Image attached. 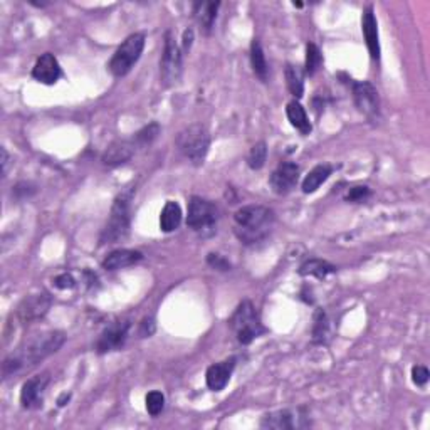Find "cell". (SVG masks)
<instances>
[{"label":"cell","mask_w":430,"mask_h":430,"mask_svg":"<svg viewBox=\"0 0 430 430\" xmlns=\"http://www.w3.org/2000/svg\"><path fill=\"white\" fill-rule=\"evenodd\" d=\"M66 341V334L63 331H46L37 334L20 345L14 353H11L2 363V375L8 378L15 375L20 370L32 368L59 350Z\"/></svg>","instance_id":"1"},{"label":"cell","mask_w":430,"mask_h":430,"mask_svg":"<svg viewBox=\"0 0 430 430\" xmlns=\"http://www.w3.org/2000/svg\"><path fill=\"white\" fill-rule=\"evenodd\" d=\"M274 212L264 205H246L234 214V232L246 246L262 242L274 227Z\"/></svg>","instance_id":"2"},{"label":"cell","mask_w":430,"mask_h":430,"mask_svg":"<svg viewBox=\"0 0 430 430\" xmlns=\"http://www.w3.org/2000/svg\"><path fill=\"white\" fill-rule=\"evenodd\" d=\"M131 197H133V188L119 193V195L115 199V204L110 212V219H107L105 229L101 232L100 246H106V244H118L128 237L131 226V209H130Z\"/></svg>","instance_id":"3"},{"label":"cell","mask_w":430,"mask_h":430,"mask_svg":"<svg viewBox=\"0 0 430 430\" xmlns=\"http://www.w3.org/2000/svg\"><path fill=\"white\" fill-rule=\"evenodd\" d=\"M177 146L180 153H182L192 165H204L205 157H207L210 148V133L204 124L193 123L178 133Z\"/></svg>","instance_id":"4"},{"label":"cell","mask_w":430,"mask_h":430,"mask_svg":"<svg viewBox=\"0 0 430 430\" xmlns=\"http://www.w3.org/2000/svg\"><path fill=\"white\" fill-rule=\"evenodd\" d=\"M230 328L240 345H251L256 338L266 333L256 306L251 301H242L230 318Z\"/></svg>","instance_id":"5"},{"label":"cell","mask_w":430,"mask_h":430,"mask_svg":"<svg viewBox=\"0 0 430 430\" xmlns=\"http://www.w3.org/2000/svg\"><path fill=\"white\" fill-rule=\"evenodd\" d=\"M145 47V36L136 32L128 36L123 41V44L115 51L113 58H111L107 70L115 77H123L133 70L136 63H138L141 53Z\"/></svg>","instance_id":"6"},{"label":"cell","mask_w":430,"mask_h":430,"mask_svg":"<svg viewBox=\"0 0 430 430\" xmlns=\"http://www.w3.org/2000/svg\"><path fill=\"white\" fill-rule=\"evenodd\" d=\"M182 51L175 41V36L171 31L165 34V46H163V54L160 59V83L165 88H171L182 77Z\"/></svg>","instance_id":"7"},{"label":"cell","mask_w":430,"mask_h":430,"mask_svg":"<svg viewBox=\"0 0 430 430\" xmlns=\"http://www.w3.org/2000/svg\"><path fill=\"white\" fill-rule=\"evenodd\" d=\"M219 221V209L210 200L202 197H192L188 202L187 226L195 232H204L212 229Z\"/></svg>","instance_id":"8"},{"label":"cell","mask_w":430,"mask_h":430,"mask_svg":"<svg viewBox=\"0 0 430 430\" xmlns=\"http://www.w3.org/2000/svg\"><path fill=\"white\" fill-rule=\"evenodd\" d=\"M353 91L355 106L363 116L368 119H375L380 115V96H378L377 88L368 81H358L351 86Z\"/></svg>","instance_id":"9"},{"label":"cell","mask_w":430,"mask_h":430,"mask_svg":"<svg viewBox=\"0 0 430 430\" xmlns=\"http://www.w3.org/2000/svg\"><path fill=\"white\" fill-rule=\"evenodd\" d=\"M299 174L301 169L298 163L294 162L279 163L278 169L274 170L269 177L271 188H273V192L278 193V195H287V193L294 190L296 185H298Z\"/></svg>","instance_id":"10"},{"label":"cell","mask_w":430,"mask_h":430,"mask_svg":"<svg viewBox=\"0 0 430 430\" xmlns=\"http://www.w3.org/2000/svg\"><path fill=\"white\" fill-rule=\"evenodd\" d=\"M301 410H285L273 412L262 417L261 427L273 429V430H291V429H304L309 425V419L306 415H299Z\"/></svg>","instance_id":"11"},{"label":"cell","mask_w":430,"mask_h":430,"mask_svg":"<svg viewBox=\"0 0 430 430\" xmlns=\"http://www.w3.org/2000/svg\"><path fill=\"white\" fill-rule=\"evenodd\" d=\"M131 322L123 320V321H115L113 325H110L107 328L103 331L100 339L96 343V351L100 355L110 353V351L119 350L126 341L128 333H130Z\"/></svg>","instance_id":"12"},{"label":"cell","mask_w":430,"mask_h":430,"mask_svg":"<svg viewBox=\"0 0 430 430\" xmlns=\"http://www.w3.org/2000/svg\"><path fill=\"white\" fill-rule=\"evenodd\" d=\"M49 308H51L49 294H46V292H42V294H32L20 303L19 309H17V315H19V320L22 321L24 325H29V322L44 318L46 313L49 311Z\"/></svg>","instance_id":"13"},{"label":"cell","mask_w":430,"mask_h":430,"mask_svg":"<svg viewBox=\"0 0 430 430\" xmlns=\"http://www.w3.org/2000/svg\"><path fill=\"white\" fill-rule=\"evenodd\" d=\"M49 385V373L29 378L20 390V403L24 408H37L42 405L44 392Z\"/></svg>","instance_id":"14"},{"label":"cell","mask_w":430,"mask_h":430,"mask_svg":"<svg viewBox=\"0 0 430 430\" xmlns=\"http://www.w3.org/2000/svg\"><path fill=\"white\" fill-rule=\"evenodd\" d=\"M138 152L135 141L131 140H116L106 148V152L103 153V165L107 169H115V167L123 165L128 160H131V157Z\"/></svg>","instance_id":"15"},{"label":"cell","mask_w":430,"mask_h":430,"mask_svg":"<svg viewBox=\"0 0 430 430\" xmlns=\"http://www.w3.org/2000/svg\"><path fill=\"white\" fill-rule=\"evenodd\" d=\"M61 76V66L51 53L42 54L32 67V77L42 84H56Z\"/></svg>","instance_id":"16"},{"label":"cell","mask_w":430,"mask_h":430,"mask_svg":"<svg viewBox=\"0 0 430 430\" xmlns=\"http://www.w3.org/2000/svg\"><path fill=\"white\" fill-rule=\"evenodd\" d=\"M234 368L235 358H229L221 361V363L210 365L207 373H205V382H207L209 389L214 390V392H221V390L226 389V385L230 382Z\"/></svg>","instance_id":"17"},{"label":"cell","mask_w":430,"mask_h":430,"mask_svg":"<svg viewBox=\"0 0 430 430\" xmlns=\"http://www.w3.org/2000/svg\"><path fill=\"white\" fill-rule=\"evenodd\" d=\"M361 29H363L365 42H367L370 58L373 61L380 59V41H378V22L373 7L368 6L363 12V19H361Z\"/></svg>","instance_id":"18"},{"label":"cell","mask_w":430,"mask_h":430,"mask_svg":"<svg viewBox=\"0 0 430 430\" xmlns=\"http://www.w3.org/2000/svg\"><path fill=\"white\" fill-rule=\"evenodd\" d=\"M143 259V254L140 251H133V249H118V251L110 252L103 261V268L106 271H118L130 268Z\"/></svg>","instance_id":"19"},{"label":"cell","mask_w":430,"mask_h":430,"mask_svg":"<svg viewBox=\"0 0 430 430\" xmlns=\"http://www.w3.org/2000/svg\"><path fill=\"white\" fill-rule=\"evenodd\" d=\"M219 7L221 2H195L193 4V14H195L197 22L205 34H210L214 27L215 19H217Z\"/></svg>","instance_id":"20"},{"label":"cell","mask_w":430,"mask_h":430,"mask_svg":"<svg viewBox=\"0 0 430 430\" xmlns=\"http://www.w3.org/2000/svg\"><path fill=\"white\" fill-rule=\"evenodd\" d=\"M286 115H287V119H289V123L301 133V135H309V133H311L313 130L311 122H309L306 110L301 106L299 101H296V100L291 101L286 107Z\"/></svg>","instance_id":"21"},{"label":"cell","mask_w":430,"mask_h":430,"mask_svg":"<svg viewBox=\"0 0 430 430\" xmlns=\"http://www.w3.org/2000/svg\"><path fill=\"white\" fill-rule=\"evenodd\" d=\"M331 174H333V167L328 165V163L316 165L303 180V187L301 188H303L304 193H315L330 178Z\"/></svg>","instance_id":"22"},{"label":"cell","mask_w":430,"mask_h":430,"mask_svg":"<svg viewBox=\"0 0 430 430\" xmlns=\"http://www.w3.org/2000/svg\"><path fill=\"white\" fill-rule=\"evenodd\" d=\"M180 223H182V209L177 202L169 200L160 214V229L169 234V232L177 230Z\"/></svg>","instance_id":"23"},{"label":"cell","mask_w":430,"mask_h":430,"mask_svg":"<svg viewBox=\"0 0 430 430\" xmlns=\"http://www.w3.org/2000/svg\"><path fill=\"white\" fill-rule=\"evenodd\" d=\"M251 66H252L254 74L259 77L262 83H268L269 67H268V61H266V56H264V51H262L259 39H254L251 44Z\"/></svg>","instance_id":"24"},{"label":"cell","mask_w":430,"mask_h":430,"mask_svg":"<svg viewBox=\"0 0 430 430\" xmlns=\"http://www.w3.org/2000/svg\"><path fill=\"white\" fill-rule=\"evenodd\" d=\"M337 273V266L330 264L328 261L322 259H309L306 262H303L299 268L301 276H313L318 279H325L330 274Z\"/></svg>","instance_id":"25"},{"label":"cell","mask_w":430,"mask_h":430,"mask_svg":"<svg viewBox=\"0 0 430 430\" xmlns=\"http://www.w3.org/2000/svg\"><path fill=\"white\" fill-rule=\"evenodd\" d=\"M286 84L292 96L299 100L304 93V71L298 66L287 64L286 66Z\"/></svg>","instance_id":"26"},{"label":"cell","mask_w":430,"mask_h":430,"mask_svg":"<svg viewBox=\"0 0 430 430\" xmlns=\"http://www.w3.org/2000/svg\"><path fill=\"white\" fill-rule=\"evenodd\" d=\"M322 64V54L320 51V47L313 42H309L306 46V63H304V74L308 76H315L318 71H320Z\"/></svg>","instance_id":"27"},{"label":"cell","mask_w":430,"mask_h":430,"mask_svg":"<svg viewBox=\"0 0 430 430\" xmlns=\"http://www.w3.org/2000/svg\"><path fill=\"white\" fill-rule=\"evenodd\" d=\"M268 160V145L266 141H257L247 157V165L251 170H261Z\"/></svg>","instance_id":"28"},{"label":"cell","mask_w":430,"mask_h":430,"mask_svg":"<svg viewBox=\"0 0 430 430\" xmlns=\"http://www.w3.org/2000/svg\"><path fill=\"white\" fill-rule=\"evenodd\" d=\"M160 135V124L158 123H150L148 126L141 128L138 133H135V136H133V141H135L136 148H146V146H150L155 141V138Z\"/></svg>","instance_id":"29"},{"label":"cell","mask_w":430,"mask_h":430,"mask_svg":"<svg viewBox=\"0 0 430 430\" xmlns=\"http://www.w3.org/2000/svg\"><path fill=\"white\" fill-rule=\"evenodd\" d=\"M330 338V320L326 316V313L320 309L315 316V328H313V341L315 343H326V339Z\"/></svg>","instance_id":"30"},{"label":"cell","mask_w":430,"mask_h":430,"mask_svg":"<svg viewBox=\"0 0 430 430\" xmlns=\"http://www.w3.org/2000/svg\"><path fill=\"white\" fill-rule=\"evenodd\" d=\"M163 407H165V397H163L162 392L153 390V392L146 395V410H148L150 415H160L163 412Z\"/></svg>","instance_id":"31"},{"label":"cell","mask_w":430,"mask_h":430,"mask_svg":"<svg viewBox=\"0 0 430 430\" xmlns=\"http://www.w3.org/2000/svg\"><path fill=\"white\" fill-rule=\"evenodd\" d=\"M429 370L427 367H422V365H417V367L412 368V380L417 386H424L429 382Z\"/></svg>","instance_id":"32"},{"label":"cell","mask_w":430,"mask_h":430,"mask_svg":"<svg viewBox=\"0 0 430 430\" xmlns=\"http://www.w3.org/2000/svg\"><path fill=\"white\" fill-rule=\"evenodd\" d=\"M367 197H370L368 187H353V188H350V192H348L346 200L348 202H361L367 199Z\"/></svg>","instance_id":"33"},{"label":"cell","mask_w":430,"mask_h":430,"mask_svg":"<svg viewBox=\"0 0 430 430\" xmlns=\"http://www.w3.org/2000/svg\"><path fill=\"white\" fill-rule=\"evenodd\" d=\"M54 286L59 289H72L76 286V281L71 274H61L54 279Z\"/></svg>","instance_id":"34"},{"label":"cell","mask_w":430,"mask_h":430,"mask_svg":"<svg viewBox=\"0 0 430 430\" xmlns=\"http://www.w3.org/2000/svg\"><path fill=\"white\" fill-rule=\"evenodd\" d=\"M209 264L212 266V268L219 269V271H229L230 269V264L227 262L223 257L219 256V254H209Z\"/></svg>","instance_id":"35"},{"label":"cell","mask_w":430,"mask_h":430,"mask_svg":"<svg viewBox=\"0 0 430 430\" xmlns=\"http://www.w3.org/2000/svg\"><path fill=\"white\" fill-rule=\"evenodd\" d=\"M29 187H32L31 183H19L17 185V187L14 188V192H15V195L17 197H20V199H25V197H31L34 192H36V188H34V190H29Z\"/></svg>","instance_id":"36"},{"label":"cell","mask_w":430,"mask_h":430,"mask_svg":"<svg viewBox=\"0 0 430 430\" xmlns=\"http://www.w3.org/2000/svg\"><path fill=\"white\" fill-rule=\"evenodd\" d=\"M0 152H2V175L6 177L7 170H8V163H11V155L7 153L6 148H2Z\"/></svg>","instance_id":"37"},{"label":"cell","mask_w":430,"mask_h":430,"mask_svg":"<svg viewBox=\"0 0 430 430\" xmlns=\"http://www.w3.org/2000/svg\"><path fill=\"white\" fill-rule=\"evenodd\" d=\"M192 41H193V31H192V29H187V31L183 32V49L185 51L190 49Z\"/></svg>","instance_id":"38"}]
</instances>
